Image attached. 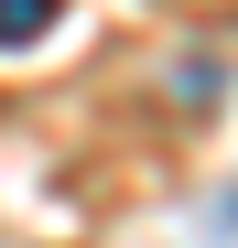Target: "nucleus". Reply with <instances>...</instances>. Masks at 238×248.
Here are the masks:
<instances>
[{"instance_id":"f257e3e1","label":"nucleus","mask_w":238,"mask_h":248,"mask_svg":"<svg viewBox=\"0 0 238 248\" xmlns=\"http://www.w3.org/2000/svg\"><path fill=\"white\" fill-rule=\"evenodd\" d=\"M54 22H65V0H0V54H33Z\"/></svg>"}]
</instances>
